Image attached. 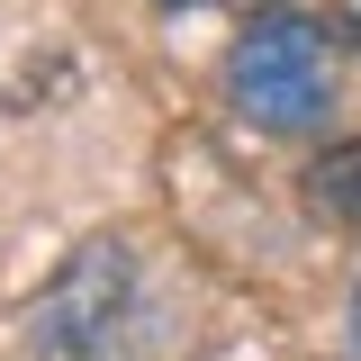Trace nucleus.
I'll return each mask as SVG.
<instances>
[{
  "mask_svg": "<svg viewBox=\"0 0 361 361\" xmlns=\"http://www.w3.org/2000/svg\"><path fill=\"white\" fill-rule=\"evenodd\" d=\"M127 307H135V253L118 235H99L27 298L18 343H27V361H109L127 334Z\"/></svg>",
  "mask_w": 361,
  "mask_h": 361,
  "instance_id": "obj_1",
  "label": "nucleus"
},
{
  "mask_svg": "<svg viewBox=\"0 0 361 361\" xmlns=\"http://www.w3.org/2000/svg\"><path fill=\"white\" fill-rule=\"evenodd\" d=\"M226 82H235V109L244 118H262V127H316L334 109V37L316 18L271 9V18H253L235 37Z\"/></svg>",
  "mask_w": 361,
  "mask_h": 361,
  "instance_id": "obj_2",
  "label": "nucleus"
},
{
  "mask_svg": "<svg viewBox=\"0 0 361 361\" xmlns=\"http://www.w3.org/2000/svg\"><path fill=\"white\" fill-rule=\"evenodd\" d=\"M307 199L343 226V235H361V135H343V145H325V154H316Z\"/></svg>",
  "mask_w": 361,
  "mask_h": 361,
  "instance_id": "obj_3",
  "label": "nucleus"
},
{
  "mask_svg": "<svg viewBox=\"0 0 361 361\" xmlns=\"http://www.w3.org/2000/svg\"><path fill=\"white\" fill-rule=\"evenodd\" d=\"M334 37H343V45L361 54V0H334Z\"/></svg>",
  "mask_w": 361,
  "mask_h": 361,
  "instance_id": "obj_4",
  "label": "nucleus"
},
{
  "mask_svg": "<svg viewBox=\"0 0 361 361\" xmlns=\"http://www.w3.org/2000/svg\"><path fill=\"white\" fill-rule=\"evenodd\" d=\"M353 361H361V289H353Z\"/></svg>",
  "mask_w": 361,
  "mask_h": 361,
  "instance_id": "obj_5",
  "label": "nucleus"
}]
</instances>
